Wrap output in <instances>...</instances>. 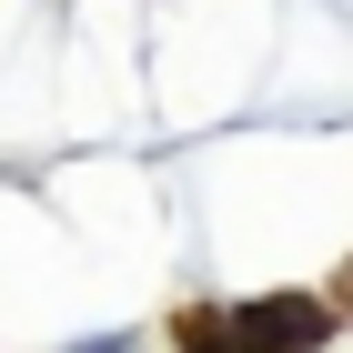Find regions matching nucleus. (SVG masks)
<instances>
[{"label": "nucleus", "mask_w": 353, "mask_h": 353, "mask_svg": "<svg viewBox=\"0 0 353 353\" xmlns=\"http://www.w3.org/2000/svg\"><path fill=\"white\" fill-rule=\"evenodd\" d=\"M232 333H243V353H303V343H323V303L272 293V303H252Z\"/></svg>", "instance_id": "nucleus-1"}]
</instances>
